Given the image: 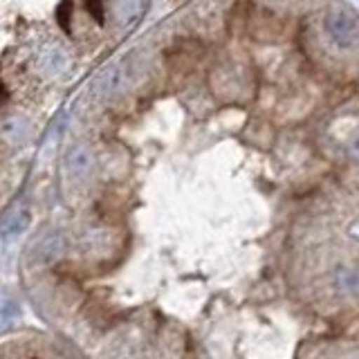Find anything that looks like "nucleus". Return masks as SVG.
Returning <instances> with one entry per match:
<instances>
[{
  "instance_id": "f257e3e1",
  "label": "nucleus",
  "mask_w": 359,
  "mask_h": 359,
  "mask_svg": "<svg viewBox=\"0 0 359 359\" xmlns=\"http://www.w3.org/2000/svg\"><path fill=\"white\" fill-rule=\"evenodd\" d=\"M205 54V45L198 39H177L171 48L164 52V63L173 76L184 79L194 72L196 63Z\"/></svg>"
},
{
  "instance_id": "f03ea898",
  "label": "nucleus",
  "mask_w": 359,
  "mask_h": 359,
  "mask_svg": "<svg viewBox=\"0 0 359 359\" xmlns=\"http://www.w3.org/2000/svg\"><path fill=\"white\" fill-rule=\"evenodd\" d=\"M252 18H254V3L252 0H238L233 3L227 16V32L231 36H243V34L252 27Z\"/></svg>"
},
{
  "instance_id": "7ed1b4c3",
  "label": "nucleus",
  "mask_w": 359,
  "mask_h": 359,
  "mask_svg": "<svg viewBox=\"0 0 359 359\" xmlns=\"http://www.w3.org/2000/svg\"><path fill=\"white\" fill-rule=\"evenodd\" d=\"M56 18H59V25L63 27V32L70 34V20L72 18V0H63V5L56 11Z\"/></svg>"
},
{
  "instance_id": "20e7f679",
  "label": "nucleus",
  "mask_w": 359,
  "mask_h": 359,
  "mask_svg": "<svg viewBox=\"0 0 359 359\" xmlns=\"http://www.w3.org/2000/svg\"><path fill=\"white\" fill-rule=\"evenodd\" d=\"M83 3L97 22H104V5H101V0H83Z\"/></svg>"
}]
</instances>
